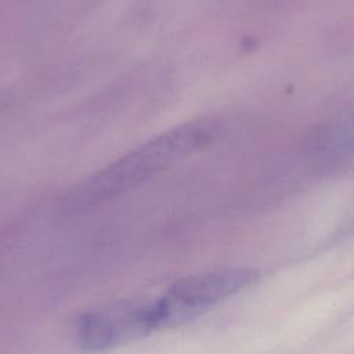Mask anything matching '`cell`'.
Returning <instances> with one entry per match:
<instances>
[{
  "label": "cell",
  "instance_id": "cell-1",
  "mask_svg": "<svg viewBox=\"0 0 354 354\" xmlns=\"http://www.w3.org/2000/svg\"><path fill=\"white\" fill-rule=\"evenodd\" d=\"M217 134L218 124L207 119L173 127L136 147L88 177L71 194L69 207L83 210L113 199L141 185L183 158L205 148Z\"/></svg>",
  "mask_w": 354,
  "mask_h": 354
},
{
  "label": "cell",
  "instance_id": "cell-2",
  "mask_svg": "<svg viewBox=\"0 0 354 354\" xmlns=\"http://www.w3.org/2000/svg\"><path fill=\"white\" fill-rule=\"evenodd\" d=\"M260 272L246 267H224L177 279L156 297L158 329H173L194 321L216 303L250 286Z\"/></svg>",
  "mask_w": 354,
  "mask_h": 354
},
{
  "label": "cell",
  "instance_id": "cell-3",
  "mask_svg": "<svg viewBox=\"0 0 354 354\" xmlns=\"http://www.w3.org/2000/svg\"><path fill=\"white\" fill-rule=\"evenodd\" d=\"M156 330L155 299H124L82 313L75 324L79 346L101 351Z\"/></svg>",
  "mask_w": 354,
  "mask_h": 354
},
{
  "label": "cell",
  "instance_id": "cell-4",
  "mask_svg": "<svg viewBox=\"0 0 354 354\" xmlns=\"http://www.w3.org/2000/svg\"><path fill=\"white\" fill-rule=\"evenodd\" d=\"M4 106V100L3 98H0V109Z\"/></svg>",
  "mask_w": 354,
  "mask_h": 354
}]
</instances>
